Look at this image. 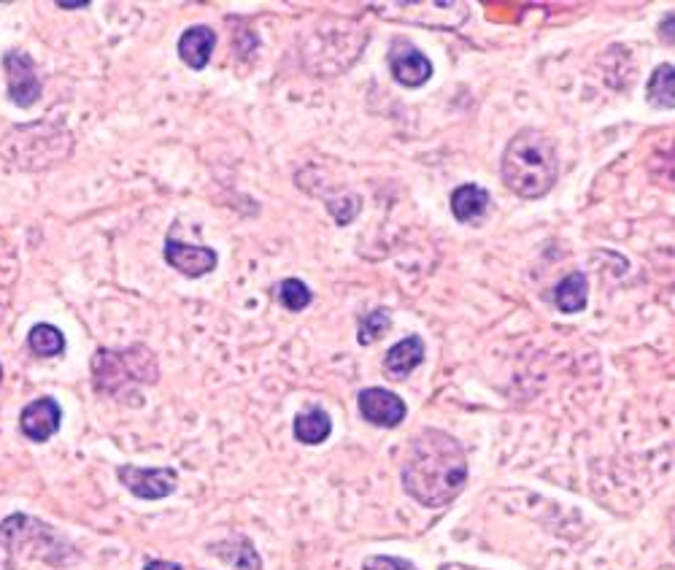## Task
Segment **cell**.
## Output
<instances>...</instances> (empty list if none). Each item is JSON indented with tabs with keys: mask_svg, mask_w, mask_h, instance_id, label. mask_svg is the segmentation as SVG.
<instances>
[{
	"mask_svg": "<svg viewBox=\"0 0 675 570\" xmlns=\"http://www.w3.org/2000/svg\"><path fill=\"white\" fill-rule=\"evenodd\" d=\"M403 490L427 509H444L454 503L468 481V454L451 433L425 428L408 443L400 468Z\"/></svg>",
	"mask_w": 675,
	"mask_h": 570,
	"instance_id": "obj_1",
	"label": "cell"
},
{
	"mask_svg": "<svg viewBox=\"0 0 675 570\" xmlns=\"http://www.w3.org/2000/svg\"><path fill=\"white\" fill-rule=\"evenodd\" d=\"M500 177L510 192L525 200H538L552 192L559 177L557 143L538 128L519 130L503 152Z\"/></svg>",
	"mask_w": 675,
	"mask_h": 570,
	"instance_id": "obj_2",
	"label": "cell"
},
{
	"mask_svg": "<svg viewBox=\"0 0 675 570\" xmlns=\"http://www.w3.org/2000/svg\"><path fill=\"white\" fill-rule=\"evenodd\" d=\"M160 366L157 357L143 343H132L125 349L100 347L92 354V387L95 392L122 398L141 384H157Z\"/></svg>",
	"mask_w": 675,
	"mask_h": 570,
	"instance_id": "obj_3",
	"label": "cell"
},
{
	"mask_svg": "<svg viewBox=\"0 0 675 570\" xmlns=\"http://www.w3.org/2000/svg\"><path fill=\"white\" fill-rule=\"evenodd\" d=\"M0 549L14 568V557L47 562V566H66L73 560V547L57 532L52 524L28 513H11L0 522Z\"/></svg>",
	"mask_w": 675,
	"mask_h": 570,
	"instance_id": "obj_4",
	"label": "cell"
},
{
	"mask_svg": "<svg viewBox=\"0 0 675 570\" xmlns=\"http://www.w3.org/2000/svg\"><path fill=\"white\" fill-rule=\"evenodd\" d=\"M119 484L130 494L141 500H162L170 498L179 487V473L173 468H138V466H119L117 468Z\"/></svg>",
	"mask_w": 675,
	"mask_h": 570,
	"instance_id": "obj_5",
	"label": "cell"
},
{
	"mask_svg": "<svg viewBox=\"0 0 675 570\" xmlns=\"http://www.w3.org/2000/svg\"><path fill=\"white\" fill-rule=\"evenodd\" d=\"M3 68H6V84H9V100L19 109H30L41 98V79L36 73V62L28 52H11L3 54Z\"/></svg>",
	"mask_w": 675,
	"mask_h": 570,
	"instance_id": "obj_6",
	"label": "cell"
},
{
	"mask_svg": "<svg viewBox=\"0 0 675 570\" xmlns=\"http://www.w3.org/2000/svg\"><path fill=\"white\" fill-rule=\"evenodd\" d=\"M359 413H363L365 422L376 424V428L393 430L400 428L406 422L408 406L403 403V398H397L393 390L387 387H365L357 394Z\"/></svg>",
	"mask_w": 675,
	"mask_h": 570,
	"instance_id": "obj_7",
	"label": "cell"
},
{
	"mask_svg": "<svg viewBox=\"0 0 675 570\" xmlns=\"http://www.w3.org/2000/svg\"><path fill=\"white\" fill-rule=\"evenodd\" d=\"M389 71L397 84L421 87L433 79V62L416 43L408 39H395L389 47Z\"/></svg>",
	"mask_w": 675,
	"mask_h": 570,
	"instance_id": "obj_8",
	"label": "cell"
},
{
	"mask_svg": "<svg viewBox=\"0 0 675 570\" xmlns=\"http://www.w3.org/2000/svg\"><path fill=\"white\" fill-rule=\"evenodd\" d=\"M62 424V409L54 398L43 394V398L28 403L19 413V430L28 441L33 443H47L49 438L57 436Z\"/></svg>",
	"mask_w": 675,
	"mask_h": 570,
	"instance_id": "obj_9",
	"label": "cell"
},
{
	"mask_svg": "<svg viewBox=\"0 0 675 570\" xmlns=\"http://www.w3.org/2000/svg\"><path fill=\"white\" fill-rule=\"evenodd\" d=\"M166 262L173 271H179L187 279H200V276L211 273L219 266L217 249L211 247H195V243L176 241L168 238L166 241Z\"/></svg>",
	"mask_w": 675,
	"mask_h": 570,
	"instance_id": "obj_10",
	"label": "cell"
},
{
	"mask_svg": "<svg viewBox=\"0 0 675 570\" xmlns=\"http://www.w3.org/2000/svg\"><path fill=\"white\" fill-rule=\"evenodd\" d=\"M214 47H217V33H214L208 24H195V28L181 33L179 47L176 49H179V58L187 68H192V71H204L208 62H211Z\"/></svg>",
	"mask_w": 675,
	"mask_h": 570,
	"instance_id": "obj_11",
	"label": "cell"
},
{
	"mask_svg": "<svg viewBox=\"0 0 675 570\" xmlns=\"http://www.w3.org/2000/svg\"><path fill=\"white\" fill-rule=\"evenodd\" d=\"M425 352H427L425 341H421L419 336L403 338V341L395 343V347L387 352V357H384V373L395 381L408 379V376L425 362Z\"/></svg>",
	"mask_w": 675,
	"mask_h": 570,
	"instance_id": "obj_12",
	"label": "cell"
},
{
	"mask_svg": "<svg viewBox=\"0 0 675 570\" xmlns=\"http://www.w3.org/2000/svg\"><path fill=\"white\" fill-rule=\"evenodd\" d=\"M208 551H211L217 560H222L225 566L236 568V570H262V557L260 551L255 549V543L249 538L236 536V538H225V541L208 543Z\"/></svg>",
	"mask_w": 675,
	"mask_h": 570,
	"instance_id": "obj_13",
	"label": "cell"
},
{
	"mask_svg": "<svg viewBox=\"0 0 675 570\" xmlns=\"http://www.w3.org/2000/svg\"><path fill=\"white\" fill-rule=\"evenodd\" d=\"M492 196L478 184H463L451 192V214L457 222L476 224L489 214Z\"/></svg>",
	"mask_w": 675,
	"mask_h": 570,
	"instance_id": "obj_14",
	"label": "cell"
},
{
	"mask_svg": "<svg viewBox=\"0 0 675 570\" xmlns=\"http://www.w3.org/2000/svg\"><path fill=\"white\" fill-rule=\"evenodd\" d=\"M332 433V419L321 406H311V409H302L292 422V436L295 441L306 443V447H319L325 443Z\"/></svg>",
	"mask_w": 675,
	"mask_h": 570,
	"instance_id": "obj_15",
	"label": "cell"
},
{
	"mask_svg": "<svg viewBox=\"0 0 675 570\" xmlns=\"http://www.w3.org/2000/svg\"><path fill=\"white\" fill-rule=\"evenodd\" d=\"M554 306H557L563 314H578L589 303V281L582 271H573L565 276L557 287H554Z\"/></svg>",
	"mask_w": 675,
	"mask_h": 570,
	"instance_id": "obj_16",
	"label": "cell"
},
{
	"mask_svg": "<svg viewBox=\"0 0 675 570\" xmlns=\"http://www.w3.org/2000/svg\"><path fill=\"white\" fill-rule=\"evenodd\" d=\"M28 347L30 352L38 357H60L66 352V336H62L60 328H54V324L38 322L30 328Z\"/></svg>",
	"mask_w": 675,
	"mask_h": 570,
	"instance_id": "obj_17",
	"label": "cell"
},
{
	"mask_svg": "<svg viewBox=\"0 0 675 570\" xmlns=\"http://www.w3.org/2000/svg\"><path fill=\"white\" fill-rule=\"evenodd\" d=\"M274 296L284 306V309L295 311V314H298V311H306L308 306H311V300H314L311 287H308L302 279L279 281V284L274 287Z\"/></svg>",
	"mask_w": 675,
	"mask_h": 570,
	"instance_id": "obj_18",
	"label": "cell"
},
{
	"mask_svg": "<svg viewBox=\"0 0 675 570\" xmlns=\"http://www.w3.org/2000/svg\"><path fill=\"white\" fill-rule=\"evenodd\" d=\"M648 103L657 106V109H673L675 106V90H673V66L671 62H662L657 71L652 73L646 87Z\"/></svg>",
	"mask_w": 675,
	"mask_h": 570,
	"instance_id": "obj_19",
	"label": "cell"
},
{
	"mask_svg": "<svg viewBox=\"0 0 675 570\" xmlns=\"http://www.w3.org/2000/svg\"><path fill=\"white\" fill-rule=\"evenodd\" d=\"M389 328H393V314H389V309L368 311V314L357 319V341L363 343V347H370L378 338L387 336Z\"/></svg>",
	"mask_w": 675,
	"mask_h": 570,
	"instance_id": "obj_20",
	"label": "cell"
},
{
	"mask_svg": "<svg viewBox=\"0 0 675 570\" xmlns=\"http://www.w3.org/2000/svg\"><path fill=\"white\" fill-rule=\"evenodd\" d=\"M363 570H416V566L411 560H403V557L370 554V557H365Z\"/></svg>",
	"mask_w": 675,
	"mask_h": 570,
	"instance_id": "obj_21",
	"label": "cell"
},
{
	"mask_svg": "<svg viewBox=\"0 0 675 570\" xmlns=\"http://www.w3.org/2000/svg\"><path fill=\"white\" fill-rule=\"evenodd\" d=\"M143 570H185L179 562H168V560H149Z\"/></svg>",
	"mask_w": 675,
	"mask_h": 570,
	"instance_id": "obj_22",
	"label": "cell"
},
{
	"mask_svg": "<svg viewBox=\"0 0 675 570\" xmlns=\"http://www.w3.org/2000/svg\"><path fill=\"white\" fill-rule=\"evenodd\" d=\"M673 14L665 17V22H662V36H665L667 43H673Z\"/></svg>",
	"mask_w": 675,
	"mask_h": 570,
	"instance_id": "obj_23",
	"label": "cell"
},
{
	"mask_svg": "<svg viewBox=\"0 0 675 570\" xmlns=\"http://www.w3.org/2000/svg\"><path fill=\"white\" fill-rule=\"evenodd\" d=\"M57 6H60V9H71L73 11V9H87L90 3H87V0H81V3H66V0H60Z\"/></svg>",
	"mask_w": 675,
	"mask_h": 570,
	"instance_id": "obj_24",
	"label": "cell"
},
{
	"mask_svg": "<svg viewBox=\"0 0 675 570\" xmlns=\"http://www.w3.org/2000/svg\"><path fill=\"white\" fill-rule=\"evenodd\" d=\"M0 381H3V368H0Z\"/></svg>",
	"mask_w": 675,
	"mask_h": 570,
	"instance_id": "obj_25",
	"label": "cell"
}]
</instances>
